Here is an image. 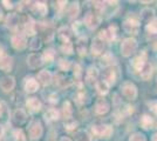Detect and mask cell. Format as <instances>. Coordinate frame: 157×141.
<instances>
[{
	"label": "cell",
	"instance_id": "obj_20",
	"mask_svg": "<svg viewBox=\"0 0 157 141\" xmlns=\"http://www.w3.org/2000/svg\"><path fill=\"white\" fill-rule=\"evenodd\" d=\"M26 119H27V115L22 109H17V111L14 112L13 121L17 123V125H19L20 126V125L25 123V122H26Z\"/></svg>",
	"mask_w": 157,
	"mask_h": 141
},
{
	"label": "cell",
	"instance_id": "obj_39",
	"mask_svg": "<svg viewBox=\"0 0 157 141\" xmlns=\"http://www.w3.org/2000/svg\"><path fill=\"white\" fill-rule=\"evenodd\" d=\"M29 47L32 49H34V51H38L40 47H41V39L40 38H34V39H32L31 44H29Z\"/></svg>",
	"mask_w": 157,
	"mask_h": 141
},
{
	"label": "cell",
	"instance_id": "obj_6",
	"mask_svg": "<svg viewBox=\"0 0 157 141\" xmlns=\"http://www.w3.org/2000/svg\"><path fill=\"white\" fill-rule=\"evenodd\" d=\"M13 67V59L5 53L0 54V69L4 72H10Z\"/></svg>",
	"mask_w": 157,
	"mask_h": 141
},
{
	"label": "cell",
	"instance_id": "obj_36",
	"mask_svg": "<svg viewBox=\"0 0 157 141\" xmlns=\"http://www.w3.org/2000/svg\"><path fill=\"white\" fill-rule=\"evenodd\" d=\"M68 14H69V17H71L72 19L78 17V2H74V4L71 5L69 10H68Z\"/></svg>",
	"mask_w": 157,
	"mask_h": 141
},
{
	"label": "cell",
	"instance_id": "obj_52",
	"mask_svg": "<svg viewBox=\"0 0 157 141\" xmlns=\"http://www.w3.org/2000/svg\"><path fill=\"white\" fill-rule=\"evenodd\" d=\"M2 19V12H1V10H0V20Z\"/></svg>",
	"mask_w": 157,
	"mask_h": 141
},
{
	"label": "cell",
	"instance_id": "obj_43",
	"mask_svg": "<svg viewBox=\"0 0 157 141\" xmlns=\"http://www.w3.org/2000/svg\"><path fill=\"white\" fill-rule=\"evenodd\" d=\"M78 126V122L74 120H71V121H67L65 123V127L66 129H68V131H73V129H75Z\"/></svg>",
	"mask_w": 157,
	"mask_h": 141
},
{
	"label": "cell",
	"instance_id": "obj_13",
	"mask_svg": "<svg viewBox=\"0 0 157 141\" xmlns=\"http://www.w3.org/2000/svg\"><path fill=\"white\" fill-rule=\"evenodd\" d=\"M103 48H105V42H103V40H101L98 37L93 40V44H92L93 55H100V54L103 52Z\"/></svg>",
	"mask_w": 157,
	"mask_h": 141
},
{
	"label": "cell",
	"instance_id": "obj_15",
	"mask_svg": "<svg viewBox=\"0 0 157 141\" xmlns=\"http://www.w3.org/2000/svg\"><path fill=\"white\" fill-rule=\"evenodd\" d=\"M109 111V104L105 99H98L95 104V112L98 114H105Z\"/></svg>",
	"mask_w": 157,
	"mask_h": 141
},
{
	"label": "cell",
	"instance_id": "obj_24",
	"mask_svg": "<svg viewBox=\"0 0 157 141\" xmlns=\"http://www.w3.org/2000/svg\"><path fill=\"white\" fill-rule=\"evenodd\" d=\"M71 35H72L71 29H69L68 27H66V26L61 27L59 31H58V37H59L60 40H62L63 42H67V41L69 40Z\"/></svg>",
	"mask_w": 157,
	"mask_h": 141
},
{
	"label": "cell",
	"instance_id": "obj_5",
	"mask_svg": "<svg viewBox=\"0 0 157 141\" xmlns=\"http://www.w3.org/2000/svg\"><path fill=\"white\" fill-rule=\"evenodd\" d=\"M42 135V126L39 120H34L29 126V138L32 140H36Z\"/></svg>",
	"mask_w": 157,
	"mask_h": 141
},
{
	"label": "cell",
	"instance_id": "obj_22",
	"mask_svg": "<svg viewBox=\"0 0 157 141\" xmlns=\"http://www.w3.org/2000/svg\"><path fill=\"white\" fill-rule=\"evenodd\" d=\"M24 27H25V32L28 35H33L35 33V22L31 17L26 18V22L24 24Z\"/></svg>",
	"mask_w": 157,
	"mask_h": 141
},
{
	"label": "cell",
	"instance_id": "obj_9",
	"mask_svg": "<svg viewBox=\"0 0 157 141\" xmlns=\"http://www.w3.org/2000/svg\"><path fill=\"white\" fill-rule=\"evenodd\" d=\"M15 85V81H14L13 76H5L0 80V88L4 91V92H10L14 88Z\"/></svg>",
	"mask_w": 157,
	"mask_h": 141
},
{
	"label": "cell",
	"instance_id": "obj_2",
	"mask_svg": "<svg viewBox=\"0 0 157 141\" xmlns=\"http://www.w3.org/2000/svg\"><path fill=\"white\" fill-rule=\"evenodd\" d=\"M93 134L96 138H110L111 133H113V128L108 125H94L92 127Z\"/></svg>",
	"mask_w": 157,
	"mask_h": 141
},
{
	"label": "cell",
	"instance_id": "obj_19",
	"mask_svg": "<svg viewBox=\"0 0 157 141\" xmlns=\"http://www.w3.org/2000/svg\"><path fill=\"white\" fill-rule=\"evenodd\" d=\"M38 88H39V85H38V81L35 79H33V78L27 79L25 82V91L27 93H34L38 91Z\"/></svg>",
	"mask_w": 157,
	"mask_h": 141
},
{
	"label": "cell",
	"instance_id": "obj_29",
	"mask_svg": "<svg viewBox=\"0 0 157 141\" xmlns=\"http://www.w3.org/2000/svg\"><path fill=\"white\" fill-rule=\"evenodd\" d=\"M45 119L46 121H55L59 119V112L56 109H48L46 113H45Z\"/></svg>",
	"mask_w": 157,
	"mask_h": 141
},
{
	"label": "cell",
	"instance_id": "obj_27",
	"mask_svg": "<svg viewBox=\"0 0 157 141\" xmlns=\"http://www.w3.org/2000/svg\"><path fill=\"white\" fill-rule=\"evenodd\" d=\"M87 39L86 38H80L78 40V45H76V49L80 55H86L87 53Z\"/></svg>",
	"mask_w": 157,
	"mask_h": 141
},
{
	"label": "cell",
	"instance_id": "obj_38",
	"mask_svg": "<svg viewBox=\"0 0 157 141\" xmlns=\"http://www.w3.org/2000/svg\"><path fill=\"white\" fill-rule=\"evenodd\" d=\"M61 49H62V52H63V53L72 54L73 53V45H72V42H69V41H67V42H63V45L61 46Z\"/></svg>",
	"mask_w": 157,
	"mask_h": 141
},
{
	"label": "cell",
	"instance_id": "obj_18",
	"mask_svg": "<svg viewBox=\"0 0 157 141\" xmlns=\"http://www.w3.org/2000/svg\"><path fill=\"white\" fill-rule=\"evenodd\" d=\"M38 79H39V81L42 85L47 86V85H49L52 82V74H51V72H48L47 69H44V71H41L38 74Z\"/></svg>",
	"mask_w": 157,
	"mask_h": 141
},
{
	"label": "cell",
	"instance_id": "obj_44",
	"mask_svg": "<svg viewBox=\"0 0 157 141\" xmlns=\"http://www.w3.org/2000/svg\"><path fill=\"white\" fill-rule=\"evenodd\" d=\"M109 59H113L111 58L110 54H105V57L102 58V61H101V64H102V66H109L111 62L109 61Z\"/></svg>",
	"mask_w": 157,
	"mask_h": 141
},
{
	"label": "cell",
	"instance_id": "obj_3",
	"mask_svg": "<svg viewBox=\"0 0 157 141\" xmlns=\"http://www.w3.org/2000/svg\"><path fill=\"white\" fill-rule=\"evenodd\" d=\"M121 91L123 96L127 98L128 100H135L137 98V88L134 84L131 82H124L122 86H121Z\"/></svg>",
	"mask_w": 157,
	"mask_h": 141
},
{
	"label": "cell",
	"instance_id": "obj_26",
	"mask_svg": "<svg viewBox=\"0 0 157 141\" xmlns=\"http://www.w3.org/2000/svg\"><path fill=\"white\" fill-rule=\"evenodd\" d=\"M72 84V80L68 78V76H65V75H56V85L60 86V87L65 88L67 86H69Z\"/></svg>",
	"mask_w": 157,
	"mask_h": 141
},
{
	"label": "cell",
	"instance_id": "obj_47",
	"mask_svg": "<svg viewBox=\"0 0 157 141\" xmlns=\"http://www.w3.org/2000/svg\"><path fill=\"white\" fill-rule=\"evenodd\" d=\"M76 98H78V102H80V104H83V102H85V94H78V96H76Z\"/></svg>",
	"mask_w": 157,
	"mask_h": 141
},
{
	"label": "cell",
	"instance_id": "obj_4",
	"mask_svg": "<svg viewBox=\"0 0 157 141\" xmlns=\"http://www.w3.org/2000/svg\"><path fill=\"white\" fill-rule=\"evenodd\" d=\"M123 28L127 33L137 34L138 29H140V21L135 18H128V19H125L124 24H123Z\"/></svg>",
	"mask_w": 157,
	"mask_h": 141
},
{
	"label": "cell",
	"instance_id": "obj_35",
	"mask_svg": "<svg viewBox=\"0 0 157 141\" xmlns=\"http://www.w3.org/2000/svg\"><path fill=\"white\" fill-rule=\"evenodd\" d=\"M147 31L151 34H156L157 33V18L152 19V20L147 25Z\"/></svg>",
	"mask_w": 157,
	"mask_h": 141
},
{
	"label": "cell",
	"instance_id": "obj_46",
	"mask_svg": "<svg viewBox=\"0 0 157 141\" xmlns=\"http://www.w3.org/2000/svg\"><path fill=\"white\" fill-rule=\"evenodd\" d=\"M148 105L151 111L157 115V101H150V102H148Z\"/></svg>",
	"mask_w": 157,
	"mask_h": 141
},
{
	"label": "cell",
	"instance_id": "obj_23",
	"mask_svg": "<svg viewBox=\"0 0 157 141\" xmlns=\"http://www.w3.org/2000/svg\"><path fill=\"white\" fill-rule=\"evenodd\" d=\"M141 19L149 24L152 19H155V12H154V10H151V8H144V10H142V12H141Z\"/></svg>",
	"mask_w": 157,
	"mask_h": 141
},
{
	"label": "cell",
	"instance_id": "obj_17",
	"mask_svg": "<svg viewBox=\"0 0 157 141\" xmlns=\"http://www.w3.org/2000/svg\"><path fill=\"white\" fill-rule=\"evenodd\" d=\"M103 78H105V81L108 84V85H114L115 81H116V71L113 69V68H108L105 69V73H103Z\"/></svg>",
	"mask_w": 157,
	"mask_h": 141
},
{
	"label": "cell",
	"instance_id": "obj_10",
	"mask_svg": "<svg viewBox=\"0 0 157 141\" xmlns=\"http://www.w3.org/2000/svg\"><path fill=\"white\" fill-rule=\"evenodd\" d=\"M98 76V71L96 67L94 66H90V67L87 69V74H86V81L88 85L93 86L95 82H96V79Z\"/></svg>",
	"mask_w": 157,
	"mask_h": 141
},
{
	"label": "cell",
	"instance_id": "obj_16",
	"mask_svg": "<svg viewBox=\"0 0 157 141\" xmlns=\"http://www.w3.org/2000/svg\"><path fill=\"white\" fill-rule=\"evenodd\" d=\"M114 37H115V27H113V26H110L109 28H107V29L101 31V32H100V35H98V38L103 41L113 40Z\"/></svg>",
	"mask_w": 157,
	"mask_h": 141
},
{
	"label": "cell",
	"instance_id": "obj_42",
	"mask_svg": "<svg viewBox=\"0 0 157 141\" xmlns=\"http://www.w3.org/2000/svg\"><path fill=\"white\" fill-rule=\"evenodd\" d=\"M59 67L62 69V71H68L69 67H71V62L68 60H63V59H61L59 61Z\"/></svg>",
	"mask_w": 157,
	"mask_h": 141
},
{
	"label": "cell",
	"instance_id": "obj_45",
	"mask_svg": "<svg viewBox=\"0 0 157 141\" xmlns=\"http://www.w3.org/2000/svg\"><path fill=\"white\" fill-rule=\"evenodd\" d=\"M94 6H95V8L98 11H103L105 10V2H102V1H95L94 2Z\"/></svg>",
	"mask_w": 157,
	"mask_h": 141
},
{
	"label": "cell",
	"instance_id": "obj_28",
	"mask_svg": "<svg viewBox=\"0 0 157 141\" xmlns=\"http://www.w3.org/2000/svg\"><path fill=\"white\" fill-rule=\"evenodd\" d=\"M151 74H152V67H151V65L150 64H145L143 69L141 71V78L143 80H149L151 78Z\"/></svg>",
	"mask_w": 157,
	"mask_h": 141
},
{
	"label": "cell",
	"instance_id": "obj_31",
	"mask_svg": "<svg viewBox=\"0 0 157 141\" xmlns=\"http://www.w3.org/2000/svg\"><path fill=\"white\" fill-rule=\"evenodd\" d=\"M75 141H92V138L86 131H78L75 134Z\"/></svg>",
	"mask_w": 157,
	"mask_h": 141
},
{
	"label": "cell",
	"instance_id": "obj_40",
	"mask_svg": "<svg viewBox=\"0 0 157 141\" xmlns=\"http://www.w3.org/2000/svg\"><path fill=\"white\" fill-rule=\"evenodd\" d=\"M14 139L15 141H26V138H25V134L21 129H17L14 132Z\"/></svg>",
	"mask_w": 157,
	"mask_h": 141
},
{
	"label": "cell",
	"instance_id": "obj_34",
	"mask_svg": "<svg viewBox=\"0 0 157 141\" xmlns=\"http://www.w3.org/2000/svg\"><path fill=\"white\" fill-rule=\"evenodd\" d=\"M63 116L67 120H69L72 118V106H71V104L68 101H66L63 104Z\"/></svg>",
	"mask_w": 157,
	"mask_h": 141
},
{
	"label": "cell",
	"instance_id": "obj_50",
	"mask_svg": "<svg viewBox=\"0 0 157 141\" xmlns=\"http://www.w3.org/2000/svg\"><path fill=\"white\" fill-rule=\"evenodd\" d=\"M60 141H72L69 138H66V136H63V138H61V140Z\"/></svg>",
	"mask_w": 157,
	"mask_h": 141
},
{
	"label": "cell",
	"instance_id": "obj_51",
	"mask_svg": "<svg viewBox=\"0 0 157 141\" xmlns=\"http://www.w3.org/2000/svg\"><path fill=\"white\" fill-rule=\"evenodd\" d=\"M151 141H157V133L152 135V139H151Z\"/></svg>",
	"mask_w": 157,
	"mask_h": 141
},
{
	"label": "cell",
	"instance_id": "obj_48",
	"mask_svg": "<svg viewBox=\"0 0 157 141\" xmlns=\"http://www.w3.org/2000/svg\"><path fill=\"white\" fill-rule=\"evenodd\" d=\"M2 4L5 5L6 8H12V7H13L12 2H11V1H7V0H2Z\"/></svg>",
	"mask_w": 157,
	"mask_h": 141
},
{
	"label": "cell",
	"instance_id": "obj_33",
	"mask_svg": "<svg viewBox=\"0 0 157 141\" xmlns=\"http://www.w3.org/2000/svg\"><path fill=\"white\" fill-rule=\"evenodd\" d=\"M54 57H55V52H54V49H52V48H48V49H46V51L44 52L42 59H44L45 61L51 62V61L54 60Z\"/></svg>",
	"mask_w": 157,
	"mask_h": 141
},
{
	"label": "cell",
	"instance_id": "obj_7",
	"mask_svg": "<svg viewBox=\"0 0 157 141\" xmlns=\"http://www.w3.org/2000/svg\"><path fill=\"white\" fill-rule=\"evenodd\" d=\"M27 45L26 38L21 34H17V35H13L12 37V46L18 49V51H22Z\"/></svg>",
	"mask_w": 157,
	"mask_h": 141
},
{
	"label": "cell",
	"instance_id": "obj_21",
	"mask_svg": "<svg viewBox=\"0 0 157 141\" xmlns=\"http://www.w3.org/2000/svg\"><path fill=\"white\" fill-rule=\"evenodd\" d=\"M19 21L20 19L17 14H10L6 19V26L11 29H15L19 26Z\"/></svg>",
	"mask_w": 157,
	"mask_h": 141
},
{
	"label": "cell",
	"instance_id": "obj_1",
	"mask_svg": "<svg viewBox=\"0 0 157 141\" xmlns=\"http://www.w3.org/2000/svg\"><path fill=\"white\" fill-rule=\"evenodd\" d=\"M136 49H137V41L134 38L125 39L121 45V53L123 57H130L131 54L135 53Z\"/></svg>",
	"mask_w": 157,
	"mask_h": 141
},
{
	"label": "cell",
	"instance_id": "obj_12",
	"mask_svg": "<svg viewBox=\"0 0 157 141\" xmlns=\"http://www.w3.org/2000/svg\"><path fill=\"white\" fill-rule=\"evenodd\" d=\"M85 24L90 29L96 28L98 26V24H100V18H98V15H95V14L93 13H87L85 17Z\"/></svg>",
	"mask_w": 157,
	"mask_h": 141
},
{
	"label": "cell",
	"instance_id": "obj_11",
	"mask_svg": "<svg viewBox=\"0 0 157 141\" xmlns=\"http://www.w3.org/2000/svg\"><path fill=\"white\" fill-rule=\"evenodd\" d=\"M144 65H145V52H143L142 54H140L138 57H136L134 60L131 61V66L135 71L141 72L143 69Z\"/></svg>",
	"mask_w": 157,
	"mask_h": 141
},
{
	"label": "cell",
	"instance_id": "obj_32",
	"mask_svg": "<svg viewBox=\"0 0 157 141\" xmlns=\"http://www.w3.org/2000/svg\"><path fill=\"white\" fill-rule=\"evenodd\" d=\"M96 89H98V92L100 94H107L108 91H109V85L105 80L98 81V84H96Z\"/></svg>",
	"mask_w": 157,
	"mask_h": 141
},
{
	"label": "cell",
	"instance_id": "obj_25",
	"mask_svg": "<svg viewBox=\"0 0 157 141\" xmlns=\"http://www.w3.org/2000/svg\"><path fill=\"white\" fill-rule=\"evenodd\" d=\"M32 11L38 14H41V15H45L48 11V8L44 2H35L32 6Z\"/></svg>",
	"mask_w": 157,
	"mask_h": 141
},
{
	"label": "cell",
	"instance_id": "obj_8",
	"mask_svg": "<svg viewBox=\"0 0 157 141\" xmlns=\"http://www.w3.org/2000/svg\"><path fill=\"white\" fill-rule=\"evenodd\" d=\"M27 64L31 68H38L40 67L42 64H44V59H42V55L36 53L31 54L28 58H27Z\"/></svg>",
	"mask_w": 157,
	"mask_h": 141
},
{
	"label": "cell",
	"instance_id": "obj_41",
	"mask_svg": "<svg viewBox=\"0 0 157 141\" xmlns=\"http://www.w3.org/2000/svg\"><path fill=\"white\" fill-rule=\"evenodd\" d=\"M129 141H147V140H145L144 135H142L141 133H134V134L130 135Z\"/></svg>",
	"mask_w": 157,
	"mask_h": 141
},
{
	"label": "cell",
	"instance_id": "obj_30",
	"mask_svg": "<svg viewBox=\"0 0 157 141\" xmlns=\"http://www.w3.org/2000/svg\"><path fill=\"white\" fill-rule=\"evenodd\" d=\"M152 123H154V121L151 119L149 115L144 114L142 118H141V126L144 128V129H149V128L152 127Z\"/></svg>",
	"mask_w": 157,
	"mask_h": 141
},
{
	"label": "cell",
	"instance_id": "obj_37",
	"mask_svg": "<svg viewBox=\"0 0 157 141\" xmlns=\"http://www.w3.org/2000/svg\"><path fill=\"white\" fill-rule=\"evenodd\" d=\"M8 116V108L4 101H0V118H6Z\"/></svg>",
	"mask_w": 157,
	"mask_h": 141
},
{
	"label": "cell",
	"instance_id": "obj_49",
	"mask_svg": "<svg viewBox=\"0 0 157 141\" xmlns=\"http://www.w3.org/2000/svg\"><path fill=\"white\" fill-rule=\"evenodd\" d=\"M75 69H76V71H75V73H76V76H80V74H81V68H80V66H78V65H75Z\"/></svg>",
	"mask_w": 157,
	"mask_h": 141
},
{
	"label": "cell",
	"instance_id": "obj_14",
	"mask_svg": "<svg viewBox=\"0 0 157 141\" xmlns=\"http://www.w3.org/2000/svg\"><path fill=\"white\" fill-rule=\"evenodd\" d=\"M26 106L32 113H36L41 109V102L38 98H29L26 101Z\"/></svg>",
	"mask_w": 157,
	"mask_h": 141
}]
</instances>
